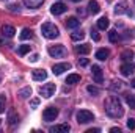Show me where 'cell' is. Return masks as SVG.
<instances>
[{
  "label": "cell",
  "mask_w": 135,
  "mask_h": 133,
  "mask_svg": "<svg viewBox=\"0 0 135 133\" xmlns=\"http://www.w3.org/2000/svg\"><path fill=\"white\" fill-rule=\"evenodd\" d=\"M104 106H105V113L113 119H118L124 114V108H123L121 102L118 100V97H108L105 100Z\"/></svg>",
  "instance_id": "1"
},
{
  "label": "cell",
  "mask_w": 135,
  "mask_h": 133,
  "mask_svg": "<svg viewBox=\"0 0 135 133\" xmlns=\"http://www.w3.org/2000/svg\"><path fill=\"white\" fill-rule=\"evenodd\" d=\"M41 33H42L44 38H47V39H55V38L60 34V30H58V27H57L55 24L46 22V24H42V27H41Z\"/></svg>",
  "instance_id": "2"
},
{
  "label": "cell",
  "mask_w": 135,
  "mask_h": 133,
  "mask_svg": "<svg viewBox=\"0 0 135 133\" xmlns=\"http://www.w3.org/2000/svg\"><path fill=\"white\" fill-rule=\"evenodd\" d=\"M75 117H77V122H79V124H88V122L94 121V114H93L91 111H88V110H80V111H77Z\"/></svg>",
  "instance_id": "3"
},
{
  "label": "cell",
  "mask_w": 135,
  "mask_h": 133,
  "mask_svg": "<svg viewBox=\"0 0 135 133\" xmlns=\"http://www.w3.org/2000/svg\"><path fill=\"white\" fill-rule=\"evenodd\" d=\"M49 55H50L52 58H63V57L66 55V49H65V45H61V44L52 45V47H49Z\"/></svg>",
  "instance_id": "4"
},
{
  "label": "cell",
  "mask_w": 135,
  "mask_h": 133,
  "mask_svg": "<svg viewBox=\"0 0 135 133\" xmlns=\"http://www.w3.org/2000/svg\"><path fill=\"white\" fill-rule=\"evenodd\" d=\"M57 116H58V110H57L55 106H47V108L44 110V113H42V119H44L46 122L55 121Z\"/></svg>",
  "instance_id": "5"
},
{
  "label": "cell",
  "mask_w": 135,
  "mask_h": 133,
  "mask_svg": "<svg viewBox=\"0 0 135 133\" xmlns=\"http://www.w3.org/2000/svg\"><path fill=\"white\" fill-rule=\"evenodd\" d=\"M54 93H55V85H54V83H46V85H42V86L39 88V94H41L42 97H46V99L52 97Z\"/></svg>",
  "instance_id": "6"
},
{
  "label": "cell",
  "mask_w": 135,
  "mask_h": 133,
  "mask_svg": "<svg viewBox=\"0 0 135 133\" xmlns=\"http://www.w3.org/2000/svg\"><path fill=\"white\" fill-rule=\"evenodd\" d=\"M119 70H121V74H123L124 77H129V75H132V74L135 72V66H134V63H132V61H127V63L121 64Z\"/></svg>",
  "instance_id": "7"
},
{
  "label": "cell",
  "mask_w": 135,
  "mask_h": 133,
  "mask_svg": "<svg viewBox=\"0 0 135 133\" xmlns=\"http://www.w3.org/2000/svg\"><path fill=\"white\" fill-rule=\"evenodd\" d=\"M66 11H68V6L65 5V3H61V2L54 3V5L50 6V13H52V14H55V16L63 14V13H66Z\"/></svg>",
  "instance_id": "8"
},
{
  "label": "cell",
  "mask_w": 135,
  "mask_h": 133,
  "mask_svg": "<svg viewBox=\"0 0 135 133\" xmlns=\"http://www.w3.org/2000/svg\"><path fill=\"white\" fill-rule=\"evenodd\" d=\"M91 75H93V80H94L96 83H102V81H104V74H102V69L99 66H93Z\"/></svg>",
  "instance_id": "9"
},
{
  "label": "cell",
  "mask_w": 135,
  "mask_h": 133,
  "mask_svg": "<svg viewBox=\"0 0 135 133\" xmlns=\"http://www.w3.org/2000/svg\"><path fill=\"white\" fill-rule=\"evenodd\" d=\"M69 69H71L69 63H60V64H55V66L52 67V72L55 75H60V74H63L65 70H69Z\"/></svg>",
  "instance_id": "10"
},
{
  "label": "cell",
  "mask_w": 135,
  "mask_h": 133,
  "mask_svg": "<svg viewBox=\"0 0 135 133\" xmlns=\"http://www.w3.org/2000/svg\"><path fill=\"white\" fill-rule=\"evenodd\" d=\"M32 77H33V80H36V81H42V80L47 78V72L42 70V69H35L33 72H32Z\"/></svg>",
  "instance_id": "11"
},
{
  "label": "cell",
  "mask_w": 135,
  "mask_h": 133,
  "mask_svg": "<svg viewBox=\"0 0 135 133\" xmlns=\"http://www.w3.org/2000/svg\"><path fill=\"white\" fill-rule=\"evenodd\" d=\"M71 130V127L68 124H60V125H55V127H50V132L52 133H68Z\"/></svg>",
  "instance_id": "12"
},
{
  "label": "cell",
  "mask_w": 135,
  "mask_h": 133,
  "mask_svg": "<svg viewBox=\"0 0 135 133\" xmlns=\"http://www.w3.org/2000/svg\"><path fill=\"white\" fill-rule=\"evenodd\" d=\"M14 33H16L14 27H11V25H3V27H2V34H3V36H6V38H13Z\"/></svg>",
  "instance_id": "13"
},
{
  "label": "cell",
  "mask_w": 135,
  "mask_h": 133,
  "mask_svg": "<svg viewBox=\"0 0 135 133\" xmlns=\"http://www.w3.org/2000/svg\"><path fill=\"white\" fill-rule=\"evenodd\" d=\"M44 3V0H24V5L27 8H39Z\"/></svg>",
  "instance_id": "14"
},
{
  "label": "cell",
  "mask_w": 135,
  "mask_h": 133,
  "mask_svg": "<svg viewBox=\"0 0 135 133\" xmlns=\"http://www.w3.org/2000/svg\"><path fill=\"white\" fill-rule=\"evenodd\" d=\"M88 9H90V13L98 14V13L101 11V6H99V3H98L96 0H91V2L88 3Z\"/></svg>",
  "instance_id": "15"
},
{
  "label": "cell",
  "mask_w": 135,
  "mask_h": 133,
  "mask_svg": "<svg viewBox=\"0 0 135 133\" xmlns=\"http://www.w3.org/2000/svg\"><path fill=\"white\" fill-rule=\"evenodd\" d=\"M17 96H19L21 99H28V97L32 96V88H30V86H25V88H22V89L17 93Z\"/></svg>",
  "instance_id": "16"
},
{
  "label": "cell",
  "mask_w": 135,
  "mask_h": 133,
  "mask_svg": "<svg viewBox=\"0 0 135 133\" xmlns=\"http://www.w3.org/2000/svg\"><path fill=\"white\" fill-rule=\"evenodd\" d=\"M108 55H110V52H108L107 49H99V50L96 52V58L101 60V61H105V60L108 58Z\"/></svg>",
  "instance_id": "17"
},
{
  "label": "cell",
  "mask_w": 135,
  "mask_h": 133,
  "mask_svg": "<svg viewBox=\"0 0 135 133\" xmlns=\"http://www.w3.org/2000/svg\"><path fill=\"white\" fill-rule=\"evenodd\" d=\"M80 25V21L77 19V17H69L66 21V27L68 28H77Z\"/></svg>",
  "instance_id": "18"
},
{
  "label": "cell",
  "mask_w": 135,
  "mask_h": 133,
  "mask_svg": "<svg viewBox=\"0 0 135 133\" xmlns=\"http://www.w3.org/2000/svg\"><path fill=\"white\" fill-rule=\"evenodd\" d=\"M75 52L80 55H86L90 53V45L88 44H82V45H75Z\"/></svg>",
  "instance_id": "19"
},
{
  "label": "cell",
  "mask_w": 135,
  "mask_h": 133,
  "mask_svg": "<svg viewBox=\"0 0 135 133\" xmlns=\"http://www.w3.org/2000/svg\"><path fill=\"white\" fill-rule=\"evenodd\" d=\"M79 81H80V75L79 74H69L66 78V83H69V85H75Z\"/></svg>",
  "instance_id": "20"
},
{
  "label": "cell",
  "mask_w": 135,
  "mask_h": 133,
  "mask_svg": "<svg viewBox=\"0 0 135 133\" xmlns=\"http://www.w3.org/2000/svg\"><path fill=\"white\" fill-rule=\"evenodd\" d=\"M132 57H134V52H132V50H124V52L121 53V60H123L124 63L131 61V60H132Z\"/></svg>",
  "instance_id": "21"
},
{
  "label": "cell",
  "mask_w": 135,
  "mask_h": 133,
  "mask_svg": "<svg viewBox=\"0 0 135 133\" xmlns=\"http://www.w3.org/2000/svg\"><path fill=\"white\" fill-rule=\"evenodd\" d=\"M83 38H85V32H82V30H80V32L77 30V32L71 33V39H72V41H82Z\"/></svg>",
  "instance_id": "22"
},
{
  "label": "cell",
  "mask_w": 135,
  "mask_h": 133,
  "mask_svg": "<svg viewBox=\"0 0 135 133\" xmlns=\"http://www.w3.org/2000/svg\"><path fill=\"white\" fill-rule=\"evenodd\" d=\"M17 121H19V117H17L16 111H14V110H9V113H8V122H9V124H16Z\"/></svg>",
  "instance_id": "23"
},
{
  "label": "cell",
  "mask_w": 135,
  "mask_h": 133,
  "mask_svg": "<svg viewBox=\"0 0 135 133\" xmlns=\"http://www.w3.org/2000/svg\"><path fill=\"white\" fill-rule=\"evenodd\" d=\"M98 28H99V30L108 28V19H107V17H101V19L98 21Z\"/></svg>",
  "instance_id": "24"
},
{
  "label": "cell",
  "mask_w": 135,
  "mask_h": 133,
  "mask_svg": "<svg viewBox=\"0 0 135 133\" xmlns=\"http://www.w3.org/2000/svg\"><path fill=\"white\" fill-rule=\"evenodd\" d=\"M108 39H110V42H118V39H119V34H118V32L116 30H110L108 32Z\"/></svg>",
  "instance_id": "25"
},
{
  "label": "cell",
  "mask_w": 135,
  "mask_h": 133,
  "mask_svg": "<svg viewBox=\"0 0 135 133\" xmlns=\"http://www.w3.org/2000/svg\"><path fill=\"white\" fill-rule=\"evenodd\" d=\"M32 36H33V32L30 28H24L21 32V39H32Z\"/></svg>",
  "instance_id": "26"
},
{
  "label": "cell",
  "mask_w": 135,
  "mask_h": 133,
  "mask_svg": "<svg viewBox=\"0 0 135 133\" xmlns=\"http://www.w3.org/2000/svg\"><path fill=\"white\" fill-rule=\"evenodd\" d=\"M126 103L131 108H135V94H126Z\"/></svg>",
  "instance_id": "27"
},
{
  "label": "cell",
  "mask_w": 135,
  "mask_h": 133,
  "mask_svg": "<svg viewBox=\"0 0 135 133\" xmlns=\"http://www.w3.org/2000/svg\"><path fill=\"white\" fill-rule=\"evenodd\" d=\"M86 91H88L90 94H93V96H99V94H101V89L96 88V86H93V85H90V86L86 88Z\"/></svg>",
  "instance_id": "28"
},
{
  "label": "cell",
  "mask_w": 135,
  "mask_h": 133,
  "mask_svg": "<svg viewBox=\"0 0 135 133\" xmlns=\"http://www.w3.org/2000/svg\"><path fill=\"white\" fill-rule=\"evenodd\" d=\"M28 52H30V45H21L19 50H17L19 55H25V53H28Z\"/></svg>",
  "instance_id": "29"
},
{
  "label": "cell",
  "mask_w": 135,
  "mask_h": 133,
  "mask_svg": "<svg viewBox=\"0 0 135 133\" xmlns=\"http://www.w3.org/2000/svg\"><path fill=\"white\" fill-rule=\"evenodd\" d=\"M5 102H6V97H5V94H0V114L5 111Z\"/></svg>",
  "instance_id": "30"
},
{
  "label": "cell",
  "mask_w": 135,
  "mask_h": 133,
  "mask_svg": "<svg viewBox=\"0 0 135 133\" xmlns=\"http://www.w3.org/2000/svg\"><path fill=\"white\" fill-rule=\"evenodd\" d=\"M121 86H123V83L118 80V81H113V85L110 86V89H113V91H116V89H121Z\"/></svg>",
  "instance_id": "31"
},
{
  "label": "cell",
  "mask_w": 135,
  "mask_h": 133,
  "mask_svg": "<svg viewBox=\"0 0 135 133\" xmlns=\"http://www.w3.org/2000/svg\"><path fill=\"white\" fill-rule=\"evenodd\" d=\"M91 38H93L94 41H99V39H101V36H99V33H98L96 28H91Z\"/></svg>",
  "instance_id": "32"
},
{
  "label": "cell",
  "mask_w": 135,
  "mask_h": 133,
  "mask_svg": "<svg viewBox=\"0 0 135 133\" xmlns=\"http://www.w3.org/2000/svg\"><path fill=\"white\" fill-rule=\"evenodd\" d=\"M115 13H116V14H121V13H124V3H119V5L115 8Z\"/></svg>",
  "instance_id": "33"
},
{
  "label": "cell",
  "mask_w": 135,
  "mask_h": 133,
  "mask_svg": "<svg viewBox=\"0 0 135 133\" xmlns=\"http://www.w3.org/2000/svg\"><path fill=\"white\" fill-rule=\"evenodd\" d=\"M88 58H80L79 60V66H82V67H85V66H88Z\"/></svg>",
  "instance_id": "34"
},
{
  "label": "cell",
  "mask_w": 135,
  "mask_h": 133,
  "mask_svg": "<svg viewBox=\"0 0 135 133\" xmlns=\"http://www.w3.org/2000/svg\"><path fill=\"white\" fill-rule=\"evenodd\" d=\"M127 129L135 130V119H129V121H127Z\"/></svg>",
  "instance_id": "35"
},
{
  "label": "cell",
  "mask_w": 135,
  "mask_h": 133,
  "mask_svg": "<svg viewBox=\"0 0 135 133\" xmlns=\"http://www.w3.org/2000/svg\"><path fill=\"white\" fill-rule=\"evenodd\" d=\"M77 14L82 16V17H85V16H86V11H85L83 8H77Z\"/></svg>",
  "instance_id": "36"
},
{
  "label": "cell",
  "mask_w": 135,
  "mask_h": 133,
  "mask_svg": "<svg viewBox=\"0 0 135 133\" xmlns=\"http://www.w3.org/2000/svg\"><path fill=\"white\" fill-rule=\"evenodd\" d=\"M38 58H39V55H32L30 61H32V63H36V61H38Z\"/></svg>",
  "instance_id": "37"
},
{
  "label": "cell",
  "mask_w": 135,
  "mask_h": 133,
  "mask_svg": "<svg viewBox=\"0 0 135 133\" xmlns=\"http://www.w3.org/2000/svg\"><path fill=\"white\" fill-rule=\"evenodd\" d=\"M110 132H112V133H121V129H118V127H113V129H110Z\"/></svg>",
  "instance_id": "38"
},
{
  "label": "cell",
  "mask_w": 135,
  "mask_h": 133,
  "mask_svg": "<svg viewBox=\"0 0 135 133\" xmlns=\"http://www.w3.org/2000/svg\"><path fill=\"white\" fill-rule=\"evenodd\" d=\"M101 130L99 129H90V130H86V133H99Z\"/></svg>",
  "instance_id": "39"
},
{
  "label": "cell",
  "mask_w": 135,
  "mask_h": 133,
  "mask_svg": "<svg viewBox=\"0 0 135 133\" xmlns=\"http://www.w3.org/2000/svg\"><path fill=\"white\" fill-rule=\"evenodd\" d=\"M9 9H11V11H17V9H19V6H17V5H11V6H9Z\"/></svg>",
  "instance_id": "40"
},
{
  "label": "cell",
  "mask_w": 135,
  "mask_h": 133,
  "mask_svg": "<svg viewBox=\"0 0 135 133\" xmlns=\"http://www.w3.org/2000/svg\"><path fill=\"white\" fill-rule=\"evenodd\" d=\"M38 103H39V100H38V99L32 100V106H38Z\"/></svg>",
  "instance_id": "41"
},
{
  "label": "cell",
  "mask_w": 135,
  "mask_h": 133,
  "mask_svg": "<svg viewBox=\"0 0 135 133\" xmlns=\"http://www.w3.org/2000/svg\"><path fill=\"white\" fill-rule=\"evenodd\" d=\"M131 85H132V88H135V78L132 80V83H131Z\"/></svg>",
  "instance_id": "42"
},
{
  "label": "cell",
  "mask_w": 135,
  "mask_h": 133,
  "mask_svg": "<svg viewBox=\"0 0 135 133\" xmlns=\"http://www.w3.org/2000/svg\"><path fill=\"white\" fill-rule=\"evenodd\" d=\"M72 2H80V0H72Z\"/></svg>",
  "instance_id": "43"
},
{
  "label": "cell",
  "mask_w": 135,
  "mask_h": 133,
  "mask_svg": "<svg viewBox=\"0 0 135 133\" xmlns=\"http://www.w3.org/2000/svg\"><path fill=\"white\" fill-rule=\"evenodd\" d=\"M134 3H135V0H134Z\"/></svg>",
  "instance_id": "44"
}]
</instances>
